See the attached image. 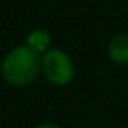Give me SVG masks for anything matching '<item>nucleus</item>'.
Masks as SVG:
<instances>
[{
  "label": "nucleus",
  "mask_w": 128,
  "mask_h": 128,
  "mask_svg": "<svg viewBox=\"0 0 128 128\" xmlns=\"http://www.w3.org/2000/svg\"><path fill=\"white\" fill-rule=\"evenodd\" d=\"M42 68V58L36 50L28 46L12 49L2 62V75L6 83L15 86H24L36 80Z\"/></svg>",
  "instance_id": "obj_1"
},
{
  "label": "nucleus",
  "mask_w": 128,
  "mask_h": 128,
  "mask_svg": "<svg viewBox=\"0 0 128 128\" xmlns=\"http://www.w3.org/2000/svg\"><path fill=\"white\" fill-rule=\"evenodd\" d=\"M42 72L46 78L55 86H65L75 76L73 62L65 52L50 49L42 55Z\"/></svg>",
  "instance_id": "obj_2"
},
{
  "label": "nucleus",
  "mask_w": 128,
  "mask_h": 128,
  "mask_svg": "<svg viewBox=\"0 0 128 128\" xmlns=\"http://www.w3.org/2000/svg\"><path fill=\"white\" fill-rule=\"evenodd\" d=\"M109 57L118 65L128 63V34H117L109 42Z\"/></svg>",
  "instance_id": "obj_3"
},
{
  "label": "nucleus",
  "mask_w": 128,
  "mask_h": 128,
  "mask_svg": "<svg viewBox=\"0 0 128 128\" xmlns=\"http://www.w3.org/2000/svg\"><path fill=\"white\" fill-rule=\"evenodd\" d=\"M26 46L31 47L32 50H36L38 54H42V52L46 54L50 46V34L47 31H42V29H34L28 34Z\"/></svg>",
  "instance_id": "obj_4"
},
{
  "label": "nucleus",
  "mask_w": 128,
  "mask_h": 128,
  "mask_svg": "<svg viewBox=\"0 0 128 128\" xmlns=\"http://www.w3.org/2000/svg\"><path fill=\"white\" fill-rule=\"evenodd\" d=\"M36 128H62V126L55 125V123H42V125H39V126H36Z\"/></svg>",
  "instance_id": "obj_5"
}]
</instances>
